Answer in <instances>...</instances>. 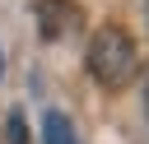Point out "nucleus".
Segmentation results:
<instances>
[{
    "instance_id": "1",
    "label": "nucleus",
    "mask_w": 149,
    "mask_h": 144,
    "mask_svg": "<svg viewBox=\"0 0 149 144\" xmlns=\"http://www.w3.org/2000/svg\"><path fill=\"white\" fill-rule=\"evenodd\" d=\"M84 70L102 84V88H126L140 70V51H135V37L116 23H102L93 37H88V51H84Z\"/></svg>"
},
{
    "instance_id": "2",
    "label": "nucleus",
    "mask_w": 149,
    "mask_h": 144,
    "mask_svg": "<svg viewBox=\"0 0 149 144\" xmlns=\"http://www.w3.org/2000/svg\"><path fill=\"white\" fill-rule=\"evenodd\" d=\"M79 28V9L70 0H37V33L47 42H65Z\"/></svg>"
},
{
    "instance_id": "4",
    "label": "nucleus",
    "mask_w": 149,
    "mask_h": 144,
    "mask_svg": "<svg viewBox=\"0 0 149 144\" xmlns=\"http://www.w3.org/2000/svg\"><path fill=\"white\" fill-rule=\"evenodd\" d=\"M9 144H28V121H23V111H9Z\"/></svg>"
},
{
    "instance_id": "5",
    "label": "nucleus",
    "mask_w": 149,
    "mask_h": 144,
    "mask_svg": "<svg viewBox=\"0 0 149 144\" xmlns=\"http://www.w3.org/2000/svg\"><path fill=\"white\" fill-rule=\"evenodd\" d=\"M0 70H5V60H0Z\"/></svg>"
},
{
    "instance_id": "3",
    "label": "nucleus",
    "mask_w": 149,
    "mask_h": 144,
    "mask_svg": "<svg viewBox=\"0 0 149 144\" xmlns=\"http://www.w3.org/2000/svg\"><path fill=\"white\" fill-rule=\"evenodd\" d=\"M42 144H84V139H79L74 121H70L65 111H56V107H51V111L42 116Z\"/></svg>"
}]
</instances>
